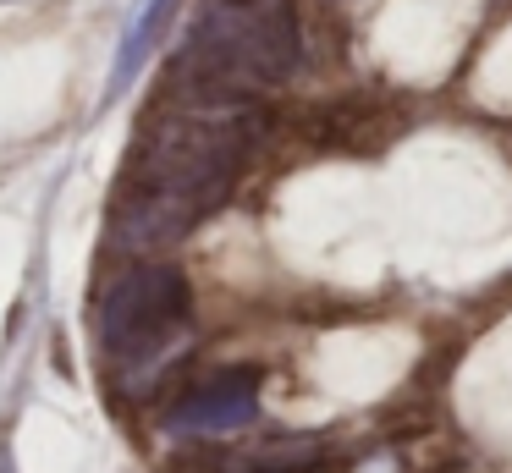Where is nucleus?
<instances>
[{"mask_svg": "<svg viewBox=\"0 0 512 473\" xmlns=\"http://www.w3.org/2000/svg\"><path fill=\"white\" fill-rule=\"evenodd\" d=\"M303 33L287 0H210L182 39L171 88L215 99H254L298 72Z\"/></svg>", "mask_w": 512, "mask_h": 473, "instance_id": "f03ea898", "label": "nucleus"}, {"mask_svg": "<svg viewBox=\"0 0 512 473\" xmlns=\"http://www.w3.org/2000/svg\"><path fill=\"white\" fill-rule=\"evenodd\" d=\"M177 11H182V0H149V6L138 11V22L127 28L122 50H116V66H111V94H122V88L133 83L138 72H144L149 50L160 44V33L171 28V17H177Z\"/></svg>", "mask_w": 512, "mask_h": 473, "instance_id": "39448f33", "label": "nucleus"}, {"mask_svg": "<svg viewBox=\"0 0 512 473\" xmlns=\"http://www.w3.org/2000/svg\"><path fill=\"white\" fill-rule=\"evenodd\" d=\"M259 418V369H226L215 380L193 385L166 413L171 435H232Z\"/></svg>", "mask_w": 512, "mask_h": 473, "instance_id": "20e7f679", "label": "nucleus"}, {"mask_svg": "<svg viewBox=\"0 0 512 473\" xmlns=\"http://www.w3.org/2000/svg\"><path fill=\"white\" fill-rule=\"evenodd\" d=\"M259 138L254 99H215L193 88H171L149 110L122 187L111 204V242L133 253H155L182 242L204 215L226 204Z\"/></svg>", "mask_w": 512, "mask_h": 473, "instance_id": "f257e3e1", "label": "nucleus"}, {"mask_svg": "<svg viewBox=\"0 0 512 473\" xmlns=\"http://www.w3.org/2000/svg\"><path fill=\"white\" fill-rule=\"evenodd\" d=\"M193 336V292L177 264H127L105 281L94 303V341L111 374L138 391L149 385Z\"/></svg>", "mask_w": 512, "mask_h": 473, "instance_id": "7ed1b4c3", "label": "nucleus"}]
</instances>
